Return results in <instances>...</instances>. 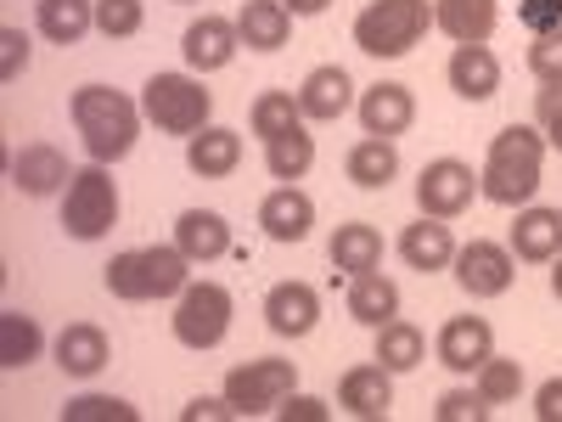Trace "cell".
I'll return each mask as SVG.
<instances>
[{
    "label": "cell",
    "mask_w": 562,
    "mask_h": 422,
    "mask_svg": "<svg viewBox=\"0 0 562 422\" xmlns=\"http://www.w3.org/2000/svg\"><path fill=\"white\" fill-rule=\"evenodd\" d=\"M540 175H546V135L540 124H506L490 135V153L479 169V186L495 209H524L540 192Z\"/></svg>",
    "instance_id": "obj_1"
},
{
    "label": "cell",
    "mask_w": 562,
    "mask_h": 422,
    "mask_svg": "<svg viewBox=\"0 0 562 422\" xmlns=\"http://www.w3.org/2000/svg\"><path fill=\"white\" fill-rule=\"evenodd\" d=\"M68 113H74V130L85 141V153L97 164L130 158L135 141H140V124H147L140 102L124 97V90H113V85H79L68 97Z\"/></svg>",
    "instance_id": "obj_2"
},
{
    "label": "cell",
    "mask_w": 562,
    "mask_h": 422,
    "mask_svg": "<svg viewBox=\"0 0 562 422\" xmlns=\"http://www.w3.org/2000/svg\"><path fill=\"white\" fill-rule=\"evenodd\" d=\"M192 259H186L175 243H153V248H124L108 259V293L124 304H153V299H180Z\"/></svg>",
    "instance_id": "obj_3"
},
{
    "label": "cell",
    "mask_w": 562,
    "mask_h": 422,
    "mask_svg": "<svg viewBox=\"0 0 562 422\" xmlns=\"http://www.w3.org/2000/svg\"><path fill=\"white\" fill-rule=\"evenodd\" d=\"M434 29V0H371L355 18V45L378 63L411 57Z\"/></svg>",
    "instance_id": "obj_4"
},
{
    "label": "cell",
    "mask_w": 562,
    "mask_h": 422,
    "mask_svg": "<svg viewBox=\"0 0 562 422\" xmlns=\"http://www.w3.org/2000/svg\"><path fill=\"white\" fill-rule=\"evenodd\" d=\"M140 113L158 135H186L192 141L198 130H209L214 113V90L198 74H153L140 85Z\"/></svg>",
    "instance_id": "obj_5"
},
{
    "label": "cell",
    "mask_w": 562,
    "mask_h": 422,
    "mask_svg": "<svg viewBox=\"0 0 562 422\" xmlns=\"http://www.w3.org/2000/svg\"><path fill=\"white\" fill-rule=\"evenodd\" d=\"M113 225H119V180L108 164L90 158L85 169H74L63 192V231L74 243H102Z\"/></svg>",
    "instance_id": "obj_6"
},
{
    "label": "cell",
    "mask_w": 562,
    "mask_h": 422,
    "mask_svg": "<svg viewBox=\"0 0 562 422\" xmlns=\"http://www.w3.org/2000/svg\"><path fill=\"white\" fill-rule=\"evenodd\" d=\"M231 315H237V299H231L225 281H186V293L175 299V315H169L175 344L198 355L220 349L231 333Z\"/></svg>",
    "instance_id": "obj_7"
},
{
    "label": "cell",
    "mask_w": 562,
    "mask_h": 422,
    "mask_svg": "<svg viewBox=\"0 0 562 422\" xmlns=\"http://www.w3.org/2000/svg\"><path fill=\"white\" fill-rule=\"evenodd\" d=\"M293 389H299V366L276 355H259L225 371V400L237 406V417H270Z\"/></svg>",
    "instance_id": "obj_8"
},
{
    "label": "cell",
    "mask_w": 562,
    "mask_h": 422,
    "mask_svg": "<svg viewBox=\"0 0 562 422\" xmlns=\"http://www.w3.org/2000/svg\"><path fill=\"white\" fill-rule=\"evenodd\" d=\"M473 198H484L479 186V169L461 164V158H434L422 164L416 175V209L434 214V220H461L467 209H473Z\"/></svg>",
    "instance_id": "obj_9"
},
{
    "label": "cell",
    "mask_w": 562,
    "mask_h": 422,
    "mask_svg": "<svg viewBox=\"0 0 562 422\" xmlns=\"http://www.w3.org/2000/svg\"><path fill=\"white\" fill-rule=\"evenodd\" d=\"M456 281L467 299H501L512 293V281H518V254L506 243H490V237H473L467 248H456Z\"/></svg>",
    "instance_id": "obj_10"
},
{
    "label": "cell",
    "mask_w": 562,
    "mask_h": 422,
    "mask_svg": "<svg viewBox=\"0 0 562 422\" xmlns=\"http://www.w3.org/2000/svg\"><path fill=\"white\" fill-rule=\"evenodd\" d=\"M180 52H186V68H192V74H220V68H231V63H237V52H243L237 18L203 12L192 29L180 34Z\"/></svg>",
    "instance_id": "obj_11"
},
{
    "label": "cell",
    "mask_w": 562,
    "mask_h": 422,
    "mask_svg": "<svg viewBox=\"0 0 562 422\" xmlns=\"http://www.w3.org/2000/svg\"><path fill=\"white\" fill-rule=\"evenodd\" d=\"M439 366H450L456 378H473V371L495 355V326L484 315H450L439 326Z\"/></svg>",
    "instance_id": "obj_12"
},
{
    "label": "cell",
    "mask_w": 562,
    "mask_h": 422,
    "mask_svg": "<svg viewBox=\"0 0 562 422\" xmlns=\"http://www.w3.org/2000/svg\"><path fill=\"white\" fill-rule=\"evenodd\" d=\"M355 113H360V130H366V135L400 141V135L416 124V97H411V85H400V79H378L371 90H360Z\"/></svg>",
    "instance_id": "obj_13"
},
{
    "label": "cell",
    "mask_w": 562,
    "mask_h": 422,
    "mask_svg": "<svg viewBox=\"0 0 562 422\" xmlns=\"http://www.w3.org/2000/svg\"><path fill=\"white\" fill-rule=\"evenodd\" d=\"M321 321V293L310 281H276L265 293V326L276 338H310Z\"/></svg>",
    "instance_id": "obj_14"
},
{
    "label": "cell",
    "mask_w": 562,
    "mask_h": 422,
    "mask_svg": "<svg viewBox=\"0 0 562 422\" xmlns=\"http://www.w3.org/2000/svg\"><path fill=\"white\" fill-rule=\"evenodd\" d=\"M68 180H74V169H68L63 147H52V141H29V147L12 153V186H18L23 198L68 192Z\"/></svg>",
    "instance_id": "obj_15"
},
{
    "label": "cell",
    "mask_w": 562,
    "mask_h": 422,
    "mask_svg": "<svg viewBox=\"0 0 562 422\" xmlns=\"http://www.w3.org/2000/svg\"><path fill=\"white\" fill-rule=\"evenodd\" d=\"M299 108H304V124H338L355 108V79L338 63L310 68L304 85H299Z\"/></svg>",
    "instance_id": "obj_16"
},
{
    "label": "cell",
    "mask_w": 562,
    "mask_h": 422,
    "mask_svg": "<svg viewBox=\"0 0 562 422\" xmlns=\"http://www.w3.org/2000/svg\"><path fill=\"white\" fill-rule=\"evenodd\" d=\"M338 406L360 422H383L394 411V371L389 366H349L338 378Z\"/></svg>",
    "instance_id": "obj_17"
},
{
    "label": "cell",
    "mask_w": 562,
    "mask_h": 422,
    "mask_svg": "<svg viewBox=\"0 0 562 422\" xmlns=\"http://www.w3.org/2000/svg\"><path fill=\"white\" fill-rule=\"evenodd\" d=\"M512 254L524 265H551L562 254V209H540V203H524L518 209V225H512Z\"/></svg>",
    "instance_id": "obj_18"
},
{
    "label": "cell",
    "mask_w": 562,
    "mask_h": 422,
    "mask_svg": "<svg viewBox=\"0 0 562 422\" xmlns=\"http://www.w3.org/2000/svg\"><path fill=\"white\" fill-rule=\"evenodd\" d=\"M259 225H265V237H270V243H304V237H310V225H315V198L281 180L276 192L259 203Z\"/></svg>",
    "instance_id": "obj_19"
},
{
    "label": "cell",
    "mask_w": 562,
    "mask_h": 422,
    "mask_svg": "<svg viewBox=\"0 0 562 422\" xmlns=\"http://www.w3.org/2000/svg\"><path fill=\"white\" fill-rule=\"evenodd\" d=\"M175 248L192 259V265H214L231 254V220L214 209H186L175 220Z\"/></svg>",
    "instance_id": "obj_20"
},
{
    "label": "cell",
    "mask_w": 562,
    "mask_h": 422,
    "mask_svg": "<svg viewBox=\"0 0 562 422\" xmlns=\"http://www.w3.org/2000/svg\"><path fill=\"white\" fill-rule=\"evenodd\" d=\"M400 259L422 276H434V270H450L456 265V237H450V225L434 220V214H422L416 225L400 231Z\"/></svg>",
    "instance_id": "obj_21"
},
{
    "label": "cell",
    "mask_w": 562,
    "mask_h": 422,
    "mask_svg": "<svg viewBox=\"0 0 562 422\" xmlns=\"http://www.w3.org/2000/svg\"><path fill=\"white\" fill-rule=\"evenodd\" d=\"M501 23V0H434V29L456 45H490Z\"/></svg>",
    "instance_id": "obj_22"
},
{
    "label": "cell",
    "mask_w": 562,
    "mask_h": 422,
    "mask_svg": "<svg viewBox=\"0 0 562 422\" xmlns=\"http://www.w3.org/2000/svg\"><path fill=\"white\" fill-rule=\"evenodd\" d=\"M445 79H450V90L461 102H490L501 90V63H495L490 45H456Z\"/></svg>",
    "instance_id": "obj_23"
},
{
    "label": "cell",
    "mask_w": 562,
    "mask_h": 422,
    "mask_svg": "<svg viewBox=\"0 0 562 422\" xmlns=\"http://www.w3.org/2000/svg\"><path fill=\"white\" fill-rule=\"evenodd\" d=\"M237 164H243V135L225 124H209L186 141V169L198 180H225V175H237Z\"/></svg>",
    "instance_id": "obj_24"
},
{
    "label": "cell",
    "mask_w": 562,
    "mask_h": 422,
    "mask_svg": "<svg viewBox=\"0 0 562 422\" xmlns=\"http://www.w3.org/2000/svg\"><path fill=\"white\" fill-rule=\"evenodd\" d=\"M52 349H57V366L68 371V378H97V371L108 366V355H113V344H108V333L97 321H68Z\"/></svg>",
    "instance_id": "obj_25"
},
{
    "label": "cell",
    "mask_w": 562,
    "mask_h": 422,
    "mask_svg": "<svg viewBox=\"0 0 562 422\" xmlns=\"http://www.w3.org/2000/svg\"><path fill=\"white\" fill-rule=\"evenodd\" d=\"M344 175L360 186V192H389L394 175H400V147L383 141V135H360L349 147V158H344Z\"/></svg>",
    "instance_id": "obj_26"
},
{
    "label": "cell",
    "mask_w": 562,
    "mask_h": 422,
    "mask_svg": "<svg viewBox=\"0 0 562 422\" xmlns=\"http://www.w3.org/2000/svg\"><path fill=\"white\" fill-rule=\"evenodd\" d=\"M34 29L52 45H79L97 29V0H34Z\"/></svg>",
    "instance_id": "obj_27"
},
{
    "label": "cell",
    "mask_w": 562,
    "mask_h": 422,
    "mask_svg": "<svg viewBox=\"0 0 562 422\" xmlns=\"http://www.w3.org/2000/svg\"><path fill=\"white\" fill-rule=\"evenodd\" d=\"M349 315L360 321V326H371L378 333L383 321H394L400 315V281L394 276H383V270H366V276H355L349 281Z\"/></svg>",
    "instance_id": "obj_28"
},
{
    "label": "cell",
    "mask_w": 562,
    "mask_h": 422,
    "mask_svg": "<svg viewBox=\"0 0 562 422\" xmlns=\"http://www.w3.org/2000/svg\"><path fill=\"white\" fill-rule=\"evenodd\" d=\"M237 34L248 52H281L293 34V12L281 7V0H243V12H237Z\"/></svg>",
    "instance_id": "obj_29"
},
{
    "label": "cell",
    "mask_w": 562,
    "mask_h": 422,
    "mask_svg": "<svg viewBox=\"0 0 562 422\" xmlns=\"http://www.w3.org/2000/svg\"><path fill=\"white\" fill-rule=\"evenodd\" d=\"M333 265L344 276H366V270H383V231L378 225H366V220H349L333 231Z\"/></svg>",
    "instance_id": "obj_30"
},
{
    "label": "cell",
    "mask_w": 562,
    "mask_h": 422,
    "mask_svg": "<svg viewBox=\"0 0 562 422\" xmlns=\"http://www.w3.org/2000/svg\"><path fill=\"white\" fill-rule=\"evenodd\" d=\"M265 169H270V180H288V186H299V180L315 169V135L299 124V130H288V135L265 141Z\"/></svg>",
    "instance_id": "obj_31"
},
{
    "label": "cell",
    "mask_w": 562,
    "mask_h": 422,
    "mask_svg": "<svg viewBox=\"0 0 562 422\" xmlns=\"http://www.w3.org/2000/svg\"><path fill=\"white\" fill-rule=\"evenodd\" d=\"M371 355H378V366H389L394 371V378H400V371H416L422 366V355H428V338H422V326H411V321H383L378 326V349H371Z\"/></svg>",
    "instance_id": "obj_32"
},
{
    "label": "cell",
    "mask_w": 562,
    "mask_h": 422,
    "mask_svg": "<svg viewBox=\"0 0 562 422\" xmlns=\"http://www.w3.org/2000/svg\"><path fill=\"white\" fill-rule=\"evenodd\" d=\"M304 124V108H299V90H259L254 108H248V130L259 141H276Z\"/></svg>",
    "instance_id": "obj_33"
},
{
    "label": "cell",
    "mask_w": 562,
    "mask_h": 422,
    "mask_svg": "<svg viewBox=\"0 0 562 422\" xmlns=\"http://www.w3.org/2000/svg\"><path fill=\"white\" fill-rule=\"evenodd\" d=\"M40 349H45V333H40L34 315H23V310H7V315H0V366H7V371H23V366L40 360Z\"/></svg>",
    "instance_id": "obj_34"
},
{
    "label": "cell",
    "mask_w": 562,
    "mask_h": 422,
    "mask_svg": "<svg viewBox=\"0 0 562 422\" xmlns=\"http://www.w3.org/2000/svg\"><path fill=\"white\" fill-rule=\"evenodd\" d=\"M473 384H479V395L490 400V406H512L524 395V366L512 360V355H490L479 371H473Z\"/></svg>",
    "instance_id": "obj_35"
},
{
    "label": "cell",
    "mask_w": 562,
    "mask_h": 422,
    "mask_svg": "<svg viewBox=\"0 0 562 422\" xmlns=\"http://www.w3.org/2000/svg\"><path fill=\"white\" fill-rule=\"evenodd\" d=\"M147 29V7L140 0H97V34L102 40H135Z\"/></svg>",
    "instance_id": "obj_36"
},
{
    "label": "cell",
    "mask_w": 562,
    "mask_h": 422,
    "mask_svg": "<svg viewBox=\"0 0 562 422\" xmlns=\"http://www.w3.org/2000/svg\"><path fill=\"white\" fill-rule=\"evenodd\" d=\"M140 411L119 395H79L63 406V422H135Z\"/></svg>",
    "instance_id": "obj_37"
},
{
    "label": "cell",
    "mask_w": 562,
    "mask_h": 422,
    "mask_svg": "<svg viewBox=\"0 0 562 422\" xmlns=\"http://www.w3.org/2000/svg\"><path fill=\"white\" fill-rule=\"evenodd\" d=\"M490 400L479 395V384L473 389H445L439 395V406H434V422H490Z\"/></svg>",
    "instance_id": "obj_38"
},
{
    "label": "cell",
    "mask_w": 562,
    "mask_h": 422,
    "mask_svg": "<svg viewBox=\"0 0 562 422\" xmlns=\"http://www.w3.org/2000/svg\"><path fill=\"white\" fill-rule=\"evenodd\" d=\"M529 74H535L540 85H562V29L535 34V45H529Z\"/></svg>",
    "instance_id": "obj_39"
},
{
    "label": "cell",
    "mask_w": 562,
    "mask_h": 422,
    "mask_svg": "<svg viewBox=\"0 0 562 422\" xmlns=\"http://www.w3.org/2000/svg\"><path fill=\"white\" fill-rule=\"evenodd\" d=\"M535 124L546 135V147L562 153V85H540V97H535Z\"/></svg>",
    "instance_id": "obj_40"
},
{
    "label": "cell",
    "mask_w": 562,
    "mask_h": 422,
    "mask_svg": "<svg viewBox=\"0 0 562 422\" xmlns=\"http://www.w3.org/2000/svg\"><path fill=\"white\" fill-rule=\"evenodd\" d=\"M29 68V34L18 29V23H7V29H0V79H18Z\"/></svg>",
    "instance_id": "obj_41"
},
{
    "label": "cell",
    "mask_w": 562,
    "mask_h": 422,
    "mask_svg": "<svg viewBox=\"0 0 562 422\" xmlns=\"http://www.w3.org/2000/svg\"><path fill=\"white\" fill-rule=\"evenodd\" d=\"M518 23H524L529 34L562 29V0H518Z\"/></svg>",
    "instance_id": "obj_42"
},
{
    "label": "cell",
    "mask_w": 562,
    "mask_h": 422,
    "mask_svg": "<svg viewBox=\"0 0 562 422\" xmlns=\"http://www.w3.org/2000/svg\"><path fill=\"white\" fill-rule=\"evenodd\" d=\"M276 417H281V422H326V417H333V406H326L321 395H299V389H293L288 400L276 406Z\"/></svg>",
    "instance_id": "obj_43"
},
{
    "label": "cell",
    "mask_w": 562,
    "mask_h": 422,
    "mask_svg": "<svg viewBox=\"0 0 562 422\" xmlns=\"http://www.w3.org/2000/svg\"><path fill=\"white\" fill-rule=\"evenodd\" d=\"M225 417H237V406H231L225 395H198L192 406H180V422H225Z\"/></svg>",
    "instance_id": "obj_44"
},
{
    "label": "cell",
    "mask_w": 562,
    "mask_h": 422,
    "mask_svg": "<svg viewBox=\"0 0 562 422\" xmlns=\"http://www.w3.org/2000/svg\"><path fill=\"white\" fill-rule=\"evenodd\" d=\"M535 417H540V422H562V378H546V384H540Z\"/></svg>",
    "instance_id": "obj_45"
},
{
    "label": "cell",
    "mask_w": 562,
    "mask_h": 422,
    "mask_svg": "<svg viewBox=\"0 0 562 422\" xmlns=\"http://www.w3.org/2000/svg\"><path fill=\"white\" fill-rule=\"evenodd\" d=\"M281 7H288L293 18H321L326 7H333V0H281Z\"/></svg>",
    "instance_id": "obj_46"
},
{
    "label": "cell",
    "mask_w": 562,
    "mask_h": 422,
    "mask_svg": "<svg viewBox=\"0 0 562 422\" xmlns=\"http://www.w3.org/2000/svg\"><path fill=\"white\" fill-rule=\"evenodd\" d=\"M551 293H557V299H562V254H557V259H551Z\"/></svg>",
    "instance_id": "obj_47"
}]
</instances>
